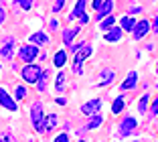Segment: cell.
<instances>
[{"label":"cell","mask_w":158,"mask_h":142,"mask_svg":"<svg viewBox=\"0 0 158 142\" xmlns=\"http://www.w3.org/2000/svg\"><path fill=\"white\" fill-rule=\"evenodd\" d=\"M156 73H158V65H156Z\"/></svg>","instance_id":"cell-38"},{"label":"cell","mask_w":158,"mask_h":142,"mask_svg":"<svg viewBox=\"0 0 158 142\" xmlns=\"http://www.w3.org/2000/svg\"><path fill=\"white\" fill-rule=\"evenodd\" d=\"M12 47H14V39L12 37H6L4 39V45L0 49V55L4 57V59H10L12 57Z\"/></svg>","instance_id":"cell-12"},{"label":"cell","mask_w":158,"mask_h":142,"mask_svg":"<svg viewBox=\"0 0 158 142\" xmlns=\"http://www.w3.org/2000/svg\"><path fill=\"white\" fill-rule=\"evenodd\" d=\"M152 32H158V16L152 20Z\"/></svg>","instance_id":"cell-34"},{"label":"cell","mask_w":158,"mask_h":142,"mask_svg":"<svg viewBox=\"0 0 158 142\" xmlns=\"http://www.w3.org/2000/svg\"><path fill=\"white\" fill-rule=\"evenodd\" d=\"M49 75H51V71L49 69H45L41 73V77L37 79V89L39 92H45V87H47V79H49Z\"/></svg>","instance_id":"cell-19"},{"label":"cell","mask_w":158,"mask_h":142,"mask_svg":"<svg viewBox=\"0 0 158 142\" xmlns=\"http://www.w3.org/2000/svg\"><path fill=\"white\" fill-rule=\"evenodd\" d=\"M114 23H116V16H114V14L106 16V19L102 20V31H110V28L114 27Z\"/></svg>","instance_id":"cell-23"},{"label":"cell","mask_w":158,"mask_h":142,"mask_svg":"<svg viewBox=\"0 0 158 142\" xmlns=\"http://www.w3.org/2000/svg\"><path fill=\"white\" fill-rule=\"evenodd\" d=\"M150 32V23L148 20H138L132 28V35H134V41H140V39H144L146 35Z\"/></svg>","instance_id":"cell-6"},{"label":"cell","mask_w":158,"mask_h":142,"mask_svg":"<svg viewBox=\"0 0 158 142\" xmlns=\"http://www.w3.org/2000/svg\"><path fill=\"white\" fill-rule=\"evenodd\" d=\"M114 77H116L114 69H107V67L102 69V75H99V79H102V81H99L98 85H99V87H102V85H110V83L114 81Z\"/></svg>","instance_id":"cell-13"},{"label":"cell","mask_w":158,"mask_h":142,"mask_svg":"<svg viewBox=\"0 0 158 142\" xmlns=\"http://www.w3.org/2000/svg\"><path fill=\"white\" fill-rule=\"evenodd\" d=\"M41 73H43V69L39 67L37 63H27L23 67V71H20V75H23V79L27 83H37V79L41 77Z\"/></svg>","instance_id":"cell-2"},{"label":"cell","mask_w":158,"mask_h":142,"mask_svg":"<svg viewBox=\"0 0 158 142\" xmlns=\"http://www.w3.org/2000/svg\"><path fill=\"white\" fill-rule=\"evenodd\" d=\"M65 63H67V53H65V51H57V53H55V57H53V65L61 69Z\"/></svg>","instance_id":"cell-18"},{"label":"cell","mask_w":158,"mask_h":142,"mask_svg":"<svg viewBox=\"0 0 158 142\" xmlns=\"http://www.w3.org/2000/svg\"><path fill=\"white\" fill-rule=\"evenodd\" d=\"M14 97H16V100H24V97H27V87H24V85H16V89H14Z\"/></svg>","instance_id":"cell-25"},{"label":"cell","mask_w":158,"mask_h":142,"mask_svg":"<svg viewBox=\"0 0 158 142\" xmlns=\"http://www.w3.org/2000/svg\"><path fill=\"white\" fill-rule=\"evenodd\" d=\"M63 4H65V0H55V4H53V12H59L61 8H63Z\"/></svg>","instance_id":"cell-30"},{"label":"cell","mask_w":158,"mask_h":142,"mask_svg":"<svg viewBox=\"0 0 158 142\" xmlns=\"http://www.w3.org/2000/svg\"><path fill=\"white\" fill-rule=\"evenodd\" d=\"M148 100H150L148 93H144V96L140 97V101H138V112L140 114H148V110H146V108H148Z\"/></svg>","instance_id":"cell-21"},{"label":"cell","mask_w":158,"mask_h":142,"mask_svg":"<svg viewBox=\"0 0 158 142\" xmlns=\"http://www.w3.org/2000/svg\"><path fill=\"white\" fill-rule=\"evenodd\" d=\"M103 2H106V0H93V2H91V6H93L95 10H99V8H102V4H103Z\"/></svg>","instance_id":"cell-32"},{"label":"cell","mask_w":158,"mask_h":142,"mask_svg":"<svg viewBox=\"0 0 158 142\" xmlns=\"http://www.w3.org/2000/svg\"><path fill=\"white\" fill-rule=\"evenodd\" d=\"M49 27H51V28H57V27H59V23H57V20L53 19V20H51V24H49Z\"/></svg>","instance_id":"cell-37"},{"label":"cell","mask_w":158,"mask_h":142,"mask_svg":"<svg viewBox=\"0 0 158 142\" xmlns=\"http://www.w3.org/2000/svg\"><path fill=\"white\" fill-rule=\"evenodd\" d=\"M0 2H4V0H0Z\"/></svg>","instance_id":"cell-39"},{"label":"cell","mask_w":158,"mask_h":142,"mask_svg":"<svg viewBox=\"0 0 158 142\" xmlns=\"http://www.w3.org/2000/svg\"><path fill=\"white\" fill-rule=\"evenodd\" d=\"M57 122H59L57 114H49V116H45V122H43V128H45V132H47V130H53V128L57 126Z\"/></svg>","instance_id":"cell-17"},{"label":"cell","mask_w":158,"mask_h":142,"mask_svg":"<svg viewBox=\"0 0 158 142\" xmlns=\"http://www.w3.org/2000/svg\"><path fill=\"white\" fill-rule=\"evenodd\" d=\"M91 51H93L91 45H83L77 53H75V59H73V71H75V73H81V71H83V69H81V67H83V61L91 55Z\"/></svg>","instance_id":"cell-3"},{"label":"cell","mask_w":158,"mask_h":142,"mask_svg":"<svg viewBox=\"0 0 158 142\" xmlns=\"http://www.w3.org/2000/svg\"><path fill=\"white\" fill-rule=\"evenodd\" d=\"M112 112L114 114H120V112H124V96H118V100H114L112 104Z\"/></svg>","instance_id":"cell-20"},{"label":"cell","mask_w":158,"mask_h":142,"mask_svg":"<svg viewBox=\"0 0 158 142\" xmlns=\"http://www.w3.org/2000/svg\"><path fill=\"white\" fill-rule=\"evenodd\" d=\"M31 122H33V128L37 132H45L43 128V122H45V112H43V104L41 101H35L31 105Z\"/></svg>","instance_id":"cell-1"},{"label":"cell","mask_w":158,"mask_h":142,"mask_svg":"<svg viewBox=\"0 0 158 142\" xmlns=\"http://www.w3.org/2000/svg\"><path fill=\"white\" fill-rule=\"evenodd\" d=\"M134 19H130V16H124L122 19V31H132L134 28Z\"/></svg>","instance_id":"cell-24"},{"label":"cell","mask_w":158,"mask_h":142,"mask_svg":"<svg viewBox=\"0 0 158 142\" xmlns=\"http://www.w3.org/2000/svg\"><path fill=\"white\" fill-rule=\"evenodd\" d=\"M4 19H6V12H4V8H2V6H0V24L4 23Z\"/></svg>","instance_id":"cell-35"},{"label":"cell","mask_w":158,"mask_h":142,"mask_svg":"<svg viewBox=\"0 0 158 142\" xmlns=\"http://www.w3.org/2000/svg\"><path fill=\"white\" fill-rule=\"evenodd\" d=\"M57 104H59V105H65L67 100H65V97H57Z\"/></svg>","instance_id":"cell-36"},{"label":"cell","mask_w":158,"mask_h":142,"mask_svg":"<svg viewBox=\"0 0 158 142\" xmlns=\"http://www.w3.org/2000/svg\"><path fill=\"white\" fill-rule=\"evenodd\" d=\"M150 116H158V96L152 101V105H150Z\"/></svg>","instance_id":"cell-29"},{"label":"cell","mask_w":158,"mask_h":142,"mask_svg":"<svg viewBox=\"0 0 158 142\" xmlns=\"http://www.w3.org/2000/svg\"><path fill=\"white\" fill-rule=\"evenodd\" d=\"M0 142H16V140L8 130H4V132H0Z\"/></svg>","instance_id":"cell-27"},{"label":"cell","mask_w":158,"mask_h":142,"mask_svg":"<svg viewBox=\"0 0 158 142\" xmlns=\"http://www.w3.org/2000/svg\"><path fill=\"white\" fill-rule=\"evenodd\" d=\"M136 128H138V120L134 116H128V118H124L120 122V128L118 130H120V136H130Z\"/></svg>","instance_id":"cell-5"},{"label":"cell","mask_w":158,"mask_h":142,"mask_svg":"<svg viewBox=\"0 0 158 142\" xmlns=\"http://www.w3.org/2000/svg\"><path fill=\"white\" fill-rule=\"evenodd\" d=\"M79 23H81V24H87V23H89V16H87V14L83 12L81 16H79Z\"/></svg>","instance_id":"cell-33"},{"label":"cell","mask_w":158,"mask_h":142,"mask_svg":"<svg viewBox=\"0 0 158 142\" xmlns=\"http://www.w3.org/2000/svg\"><path fill=\"white\" fill-rule=\"evenodd\" d=\"M112 10H114V2H112V0H106V2L102 4V8L98 10V14H95V19H98L99 23H102V20L106 19V16H110V14H112Z\"/></svg>","instance_id":"cell-9"},{"label":"cell","mask_w":158,"mask_h":142,"mask_svg":"<svg viewBox=\"0 0 158 142\" xmlns=\"http://www.w3.org/2000/svg\"><path fill=\"white\" fill-rule=\"evenodd\" d=\"M122 37H124V31H122L120 27H112L110 31L106 32V37H103V39H106L107 43H118Z\"/></svg>","instance_id":"cell-10"},{"label":"cell","mask_w":158,"mask_h":142,"mask_svg":"<svg viewBox=\"0 0 158 142\" xmlns=\"http://www.w3.org/2000/svg\"><path fill=\"white\" fill-rule=\"evenodd\" d=\"M81 112L85 116H98L102 112V100H91V101H85L81 105Z\"/></svg>","instance_id":"cell-7"},{"label":"cell","mask_w":158,"mask_h":142,"mask_svg":"<svg viewBox=\"0 0 158 142\" xmlns=\"http://www.w3.org/2000/svg\"><path fill=\"white\" fill-rule=\"evenodd\" d=\"M55 142H69V134L67 132H63V134H59V136L55 138Z\"/></svg>","instance_id":"cell-31"},{"label":"cell","mask_w":158,"mask_h":142,"mask_svg":"<svg viewBox=\"0 0 158 142\" xmlns=\"http://www.w3.org/2000/svg\"><path fill=\"white\" fill-rule=\"evenodd\" d=\"M0 105H2V108H6L8 112H16V101H14L12 97L6 93L4 87H0Z\"/></svg>","instance_id":"cell-8"},{"label":"cell","mask_w":158,"mask_h":142,"mask_svg":"<svg viewBox=\"0 0 158 142\" xmlns=\"http://www.w3.org/2000/svg\"><path fill=\"white\" fill-rule=\"evenodd\" d=\"M136 83H138V73H136V71H130L128 77H126V81L120 85V89H122V92H126V89H134Z\"/></svg>","instance_id":"cell-11"},{"label":"cell","mask_w":158,"mask_h":142,"mask_svg":"<svg viewBox=\"0 0 158 142\" xmlns=\"http://www.w3.org/2000/svg\"><path fill=\"white\" fill-rule=\"evenodd\" d=\"M39 55V47L37 45H23L19 47V57L23 63H33Z\"/></svg>","instance_id":"cell-4"},{"label":"cell","mask_w":158,"mask_h":142,"mask_svg":"<svg viewBox=\"0 0 158 142\" xmlns=\"http://www.w3.org/2000/svg\"><path fill=\"white\" fill-rule=\"evenodd\" d=\"M33 2L35 0H16V4H19L23 10H31L33 8Z\"/></svg>","instance_id":"cell-26"},{"label":"cell","mask_w":158,"mask_h":142,"mask_svg":"<svg viewBox=\"0 0 158 142\" xmlns=\"http://www.w3.org/2000/svg\"><path fill=\"white\" fill-rule=\"evenodd\" d=\"M102 122H103V118H102V116H91V120H89V124H87V126H85V128H87V130H93V128H98V126H102Z\"/></svg>","instance_id":"cell-22"},{"label":"cell","mask_w":158,"mask_h":142,"mask_svg":"<svg viewBox=\"0 0 158 142\" xmlns=\"http://www.w3.org/2000/svg\"><path fill=\"white\" fill-rule=\"evenodd\" d=\"M47 43H49V37H47L45 32L37 31V32H33V35H31V45L41 47V45H47Z\"/></svg>","instance_id":"cell-14"},{"label":"cell","mask_w":158,"mask_h":142,"mask_svg":"<svg viewBox=\"0 0 158 142\" xmlns=\"http://www.w3.org/2000/svg\"><path fill=\"white\" fill-rule=\"evenodd\" d=\"M79 28H67V31H63V43H65V47H71L73 45V39L77 37Z\"/></svg>","instance_id":"cell-16"},{"label":"cell","mask_w":158,"mask_h":142,"mask_svg":"<svg viewBox=\"0 0 158 142\" xmlns=\"http://www.w3.org/2000/svg\"><path fill=\"white\" fill-rule=\"evenodd\" d=\"M85 6H87V0H77V4H75L73 12L69 14V20H73V19H79V16H81V14L85 12Z\"/></svg>","instance_id":"cell-15"},{"label":"cell","mask_w":158,"mask_h":142,"mask_svg":"<svg viewBox=\"0 0 158 142\" xmlns=\"http://www.w3.org/2000/svg\"><path fill=\"white\" fill-rule=\"evenodd\" d=\"M63 85H65V73H59V75H57V81H55V87L61 92V89H63Z\"/></svg>","instance_id":"cell-28"}]
</instances>
